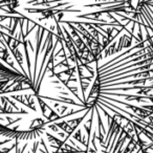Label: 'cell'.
<instances>
[{
    "instance_id": "1",
    "label": "cell",
    "mask_w": 153,
    "mask_h": 153,
    "mask_svg": "<svg viewBox=\"0 0 153 153\" xmlns=\"http://www.w3.org/2000/svg\"><path fill=\"white\" fill-rule=\"evenodd\" d=\"M46 126V122L42 119V117H36L32 121L30 125V130H40L45 129Z\"/></svg>"
},
{
    "instance_id": "2",
    "label": "cell",
    "mask_w": 153,
    "mask_h": 153,
    "mask_svg": "<svg viewBox=\"0 0 153 153\" xmlns=\"http://www.w3.org/2000/svg\"><path fill=\"white\" fill-rule=\"evenodd\" d=\"M56 126H57L59 129L62 130V132H64V133H67L68 136H71L72 134L74 133V130L72 129L71 127H70V125L67 123L66 121H62V122H56Z\"/></svg>"
},
{
    "instance_id": "3",
    "label": "cell",
    "mask_w": 153,
    "mask_h": 153,
    "mask_svg": "<svg viewBox=\"0 0 153 153\" xmlns=\"http://www.w3.org/2000/svg\"><path fill=\"white\" fill-rule=\"evenodd\" d=\"M82 130L81 129H78L76 130V132H74V134H72V138H74V140H78V142L80 143V144H82L83 146H85L86 147V149L85 150H87L88 149V147H87V142L85 140V138H82Z\"/></svg>"
},
{
    "instance_id": "4",
    "label": "cell",
    "mask_w": 153,
    "mask_h": 153,
    "mask_svg": "<svg viewBox=\"0 0 153 153\" xmlns=\"http://www.w3.org/2000/svg\"><path fill=\"white\" fill-rule=\"evenodd\" d=\"M83 120H84V117H78V119H74V120H69V121H67V123L69 124L70 127H71L72 129L76 130V128H78V126L83 122Z\"/></svg>"
},
{
    "instance_id": "5",
    "label": "cell",
    "mask_w": 153,
    "mask_h": 153,
    "mask_svg": "<svg viewBox=\"0 0 153 153\" xmlns=\"http://www.w3.org/2000/svg\"><path fill=\"white\" fill-rule=\"evenodd\" d=\"M124 36V43H123V47L124 48H131V45H132V38L127 35H123Z\"/></svg>"
},
{
    "instance_id": "6",
    "label": "cell",
    "mask_w": 153,
    "mask_h": 153,
    "mask_svg": "<svg viewBox=\"0 0 153 153\" xmlns=\"http://www.w3.org/2000/svg\"><path fill=\"white\" fill-rule=\"evenodd\" d=\"M48 128L49 129H51L53 131H55V132H57V133H59V128L56 126V124L55 123H53V124H49V126H48Z\"/></svg>"
},
{
    "instance_id": "7",
    "label": "cell",
    "mask_w": 153,
    "mask_h": 153,
    "mask_svg": "<svg viewBox=\"0 0 153 153\" xmlns=\"http://www.w3.org/2000/svg\"><path fill=\"white\" fill-rule=\"evenodd\" d=\"M97 152H98V151H96L94 149H92L91 147H89V148L86 150V153H97Z\"/></svg>"
},
{
    "instance_id": "8",
    "label": "cell",
    "mask_w": 153,
    "mask_h": 153,
    "mask_svg": "<svg viewBox=\"0 0 153 153\" xmlns=\"http://www.w3.org/2000/svg\"><path fill=\"white\" fill-rule=\"evenodd\" d=\"M53 107H55V108H58V107H59V104H58V103H56V104L53 105Z\"/></svg>"
}]
</instances>
